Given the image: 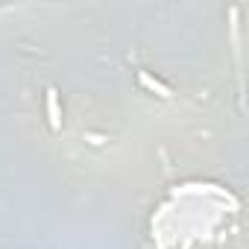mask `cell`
Here are the masks:
<instances>
[{
  "instance_id": "6da1fadb",
  "label": "cell",
  "mask_w": 249,
  "mask_h": 249,
  "mask_svg": "<svg viewBox=\"0 0 249 249\" xmlns=\"http://www.w3.org/2000/svg\"><path fill=\"white\" fill-rule=\"evenodd\" d=\"M138 82H141V85H144L147 91H153V94H159L161 100H167V97L173 94V91H170V88H167V85H164L161 79H156V76H150L147 71H141V73H138Z\"/></svg>"
},
{
  "instance_id": "7a4b0ae2",
  "label": "cell",
  "mask_w": 249,
  "mask_h": 249,
  "mask_svg": "<svg viewBox=\"0 0 249 249\" xmlns=\"http://www.w3.org/2000/svg\"><path fill=\"white\" fill-rule=\"evenodd\" d=\"M47 117H50V126L62 129V114H59V91L47 88Z\"/></svg>"
}]
</instances>
